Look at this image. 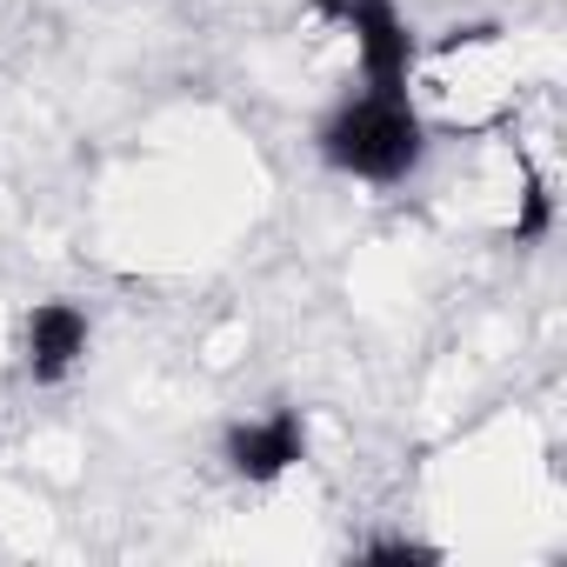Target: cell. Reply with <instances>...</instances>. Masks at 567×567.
I'll return each instance as SVG.
<instances>
[{"instance_id": "6da1fadb", "label": "cell", "mask_w": 567, "mask_h": 567, "mask_svg": "<svg viewBox=\"0 0 567 567\" xmlns=\"http://www.w3.org/2000/svg\"><path fill=\"white\" fill-rule=\"evenodd\" d=\"M321 161L348 181L368 187H394L421 167L427 154V114L414 107L408 87H354L315 134Z\"/></svg>"}, {"instance_id": "7a4b0ae2", "label": "cell", "mask_w": 567, "mask_h": 567, "mask_svg": "<svg viewBox=\"0 0 567 567\" xmlns=\"http://www.w3.org/2000/svg\"><path fill=\"white\" fill-rule=\"evenodd\" d=\"M315 21H328V34H341L361 87H408L414 81L421 48L408 34L401 0H315Z\"/></svg>"}, {"instance_id": "3957f363", "label": "cell", "mask_w": 567, "mask_h": 567, "mask_svg": "<svg viewBox=\"0 0 567 567\" xmlns=\"http://www.w3.org/2000/svg\"><path fill=\"white\" fill-rule=\"evenodd\" d=\"M87 315L74 301H34L21 321V368L34 374V388H61L81 361H87Z\"/></svg>"}, {"instance_id": "5b68a950", "label": "cell", "mask_w": 567, "mask_h": 567, "mask_svg": "<svg viewBox=\"0 0 567 567\" xmlns=\"http://www.w3.org/2000/svg\"><path fill=\"white\" fill-rule=\"evenodd\" d=\"M368 560H434V547H421V540H374Z\"/></svg>"}, {"instance_id": "277c9868", "label": "cell", "mask_w": 567, "mask_h": 567, "mask_svg": "<svg viewBox=\"0 0 567 567\" xmlns=\"http://www.w3.org/2000/svg\"><path fill=\"white\" fill-rule=\"evenodd\" d=\"M301 461H308V427H301L295 408H274V414H260V421L227 427V467H234L247 487H267V481H280V474H295Z\"/></svg>"}]
</instances>
